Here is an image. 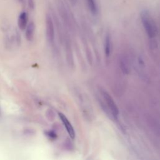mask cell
<instances>
[{
    "label": "cell",
    "instance_id": "obj_1",
    "mask_svg": "<svg viewBox=\"0 0 160 160\" xmlns=\"http://www.w3.org/2000/svg\"><path fill=\"white\" fill-rule=\"evenodd\" d=\"M141 20L144 27V29L147 34V35L150 38H154L158 33V28L156 24L147 11H142L141 12Z\"/></svg>",
    "mask_w": 160,
    "mask_h": 160
},
{
    "label": "cell",
    "instance_id": "obj_2",
    "mask_svg": "<svg viewBox=\"0 0 160 160\" xmlns=\"http://www.w3.org/2000/svg\"><path fill=\"white\" fill-rule=\"evenodd\" d=\"M101 94L104 99L105 104L108 107L109 111H110L111 114L115 118H116L119 115V109L113 99L108 92L103 89L101 90Z\"/></svg>",
    "mask_w": 160,
    "mask_h": 160
},
{
    "label": "cell",
    "instance_id": "obj_3",
    "mask_svg": "<svg viewBox=\"0 0 160 160\" xmlns=\"http://www.w3.org/2000/svg\"><path fill=\"white\" fill-rule=\"evenodd\" d=\"M46 35L48 42L52 44L54 41V28L52 20L49 16L46 19Z\"/></svg>",
    "mask_w": 160,
    "mask_h": 160
},
{
    "label": "cell",
    "instance_id": "obj_4",
    "mask_svg": "<svg viewBox=\"0 0 160 160\" xmlns=\"http://www.w3.org/2000/svg\"><path fill=\"white\" fill-rule=\"evenodd\" d=\"M58 114H59V117L60 119L61 120L62 124H64V126L66 128V131L68 132V134L72 139H74L75 138L76 134H75L74 128L72 127L71 123L69 122L68 119L66 117V116L64 114H62L61 112H59Z\"/></svg>",
    "mask_w": 160,
    "mask_h": 160
},
{
    "label": "cell",
    "instance_id": "obj_5",
    "mask_svg": "<svg viewBox=\"0 0 160 160\" xmlns=\"http://www.w3.org/2000/svg\"><path fill=\"white\" fill-rule=\"evenodd\" d=\"M27 22H28V15L26 12H22L18 18V26L21 30H24L26 26H27Z\"/></svg>",
    "mask_w": 160,
    "mask_h": 160
},
{
    "label": "cell",
    "instance_id": "obj_6",
    "mask_svg": "<svg viewBox=\"0 0 160 160\" xmlns=\"http://www.w3.org/2000/svg\"><path fill=\"white\" fill-rule=\"evenodd\" d=\"M35 29V25L33 22H31L26 27V38L28 41H31L34 36V32Z\"/></svg>",
    "mask_w": 160,
    "mask_h": 160
},
{
    "label": "cell",
    "instance_id": "obj_7",
    "mask_svg": "<svg viewBox=\"0 0 160 160\" xmlns=\"http://www.w3.org/2000/svg\"><path fill=\"white\" fill-rule=\"evenodd\" d=\"M104 52H105V55L107 57L109 56L110 52H111V37L109 34H107L105 38Z\"/></svg>",
    "mask_w": 160,
    "mask_h": 160
},
{
    "label": "cell",
    "instance_id": "obj_8",
    "mask_svg": "<svg viewBox=\"0 0 160 160\" xmlns=\"http://www.w3.org/2000/svg\"><path fill=\"white\" fill-rule=\"evenodd\" d=\"M88 8L91 12L93 14L97 12V5L96 0H86Z\"/></svg>",
    "mask_w": 160,
    "mask_h": 160
},
{
    "label": "cell",
    "instance_id": "obj_9",
    "mask_svg": "<svg viewBox=\"0 0 160 160\" xmlns=\"http://www.w3.org/2000/svg\"><path fill=\"white\" fill-rule=\"evenodd\" d=\"M46 136H48L49 138L51 139H54L56 137V134L54 133V132L52 131H49L46 132Z\"/></svg>",
    "mask_w": 160,
    "mask_h": 160
}]
</instances>
